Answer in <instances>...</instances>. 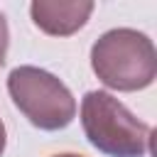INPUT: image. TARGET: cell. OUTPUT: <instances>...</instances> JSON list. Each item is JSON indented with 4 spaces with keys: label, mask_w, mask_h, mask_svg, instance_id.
<instances>
[{
    "label": "cell",
    "mask_w": 157,
    "mask_h": 157,
    "mask_svg": "<svg viewBox=\"0 0 157 157\" xmlns=\"http://www.w3.org/2000/svg\"><path fill=\"white\" fill-rule=\"evenodd\" d=\"M98 78L115 91H137L155 81L157 54L147 34L135 29H110L91 49Z\"/></svg>",
    "instance_id": "cell-2"
},
{
    "label": "cell",
    "mask_w": 157,
    "mask_h": 157,
    "mask_svg": "<svg viewBox=\"0 0 157 157\" xmlns=\"http://www.w3.org/2000/svg\"><path fill=\"white\" fill-rule=\"evenodd\" d=\"M7 42H10V37H7V22H5V17H2V12H0V66L5 64Z\"/></svg>",
    "instance_id": "cell-5"
},
{
    "label": "cell",
    "mask_w": 157,
    "mask_h": 157,
    "mask_svg": "<svg viewBox=\"0 0 157 157\" xmlns=\"http://www.w3.org/2000/svg\"><path fill=\"white\" fill-rule=\"evenodd\" d=\"M7 91L25 118L39 130H61L76 115L69 88L37 66H17L7 76Z\"/></svg>",
    "instance_id": "cell-3"
},
{
    "label": "cell",
    "mask_w": 157,
    "mask_h": 157,
    "mask_svg": "<svg viewBox=\"0 0 157 157\" xmlns=\"http://www.w3.org/2000/svg\"><path fill=\"white\" fill-rule=\"evenodd\" d=\"M2 150H5V125L0 120V155H2Z\"/></svg>",
    "instance_id": "cell-6"
},
{
    "label": "cell",
    "mask_w": 157,
    "mask_h": 157,
    "mask_svg": "<svg viewBox=\"0 0 157 157\" xmlns=\"http://www.w3.org/2000/svg\"><path fill=\"white\" fill-rule=\"evenodd\" d=\"M54 157H81V155H71V152H64V155H54Z\"/></svg>",
    "instance_id": "cell-7"
},
{
    "label": "cell",
    "mask_w": 157,
    "mask_h": 157,
    "mask_svg": "<svg viewBox=\"0 0 157 157\" xmlns=\"http://www.w3.org/2000/svg\"><path fill=\"white\" fill-rule=\"evenodd\" d=\"M32 20L39 29L54 37H69L76 29H81L93 12V2L88 0H76V2H64V0H37L29 5Z\"/></svg>",
    "instance_id": "cell-4"
},
{
    "label": "cell",
    "mask_w": 157,
    "mask_h": 157,
    "mask_svg": "<svg viewBox=\"0 0 157 157\" xmlns=\"http://www.w3.org/2000/svg\"><path fill=\"white\" fill-rule=\"evenodd\" d=\"M81 123L88 142L108 157H142L150 152L152 128L105 91H88L83 96Z\"/></svg>",
    "instance_id": "cell-1"
}]
</instances>
